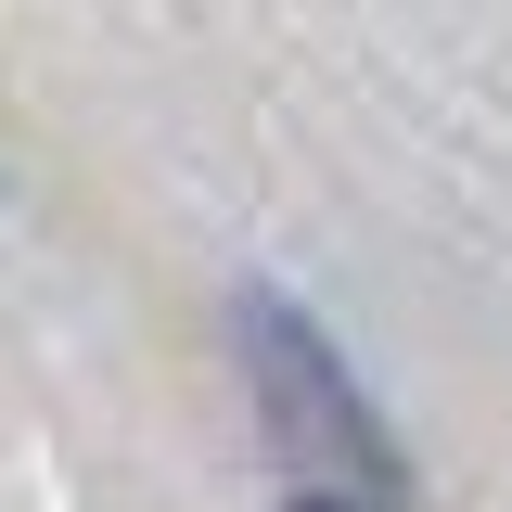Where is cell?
Instances as JSON below:
<instances>
[{
  "instance_id": "cell-1",
  "label": "cell",
  "mask_w": 512,
  "mask_h": 512,
  "mask_svg": "<svg viewBox=\"0 0 512 512\" xmlns=\"http://www.w3.org/2000/svg\"><path fill=\"white\" fill-rule=\"evenodd\" d=\"M231 333H244V384H256V410H269V436L308 461V487H410V461H397V436L372 423V384L346 372V346L320 333L295 295H269V282H244L231 295Z\"/></svg>"
},
{
  "instance_id": "cell-2",
  "label": "cell",
  "mask_w": 512,
  "mask_h": 512,
  "mask_svg": "<svg viewBox=\"0 0 512 512\" xmlns=\"http://www.w3.org/2000/svg\"><path fill=\"white\" fill-rule=\"evenodd\" d=\"M295 512H346V500H333V487H295Z\"/></svg>"
}]
</instances>
